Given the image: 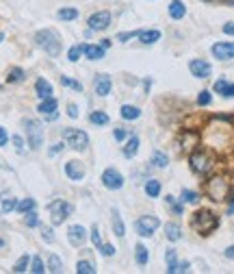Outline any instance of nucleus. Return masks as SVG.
Returning a JSON list of instances; mask_svg holds the SVG:
<instances>
[{"label":"nucleus","instance_id":"obj_1","mask_svg":"<svg viewBox=\"0 0 234 274\" xmlns=\"http://www.w3.org/2000/svg\"><path fill=\"white\" fill-rule=\"evenodd\" d=\"M191 226H193V231H197L200 235H208L219 226V218L208 209H200L191 218Z\"/></svg>","mask_w":234,"mask_h":274},{"label":"nucleus","instance_id":"obj_2","mask_svg":"<svg viewBox=\"0 0 234 274\" xmlns=\"http://www.w3.org/2000/svg\"><path fill=\"white\" fill-rule=\"evenodd\" d=\"M35 41H37L39 48L44 50L46 55H50V57H57L59 52H61V39H59L57 31H52V28L37 31V35H35Z\"/></svg>","mask_w":234,"mask_h":274},{"label":"nucleus","instance_id":"obj_3","mask_svg":"<svg viewBox=\"0 0 234 274\" xmlns=\"http://www.w3.org/2000/svg\"><path fill=\"white\" fill-rule=\"evenodd\" d=\"M189 163L195 174L206 176L208 172L215 168V157H213V152H208V150H195V152H191Z\"/></svg>","mask_w":234,"mask_h":274},{"label":"nucleus","instance_id":"obj_4","mask_svg":"<svg viewBox=\"0 0 234 274\" xmlns=\"http://www.w3.org/2000/svg\"><path fill=\"white\" fill-rule=\"evenodd\" d=\"M206 194L208 198L215 200V202H221L230 196V183H228L226 176H213L208 178L206 183Z\"/></svg>","mask_w":234,"mask_h":274},{"label":"nucleus","instance_id":"obj_5","mask_svg":"<svg viewBox=\"0 0 234 274\" xmlns=\"http://www.w3.org/2000/svg\"><path fill=\"white\" fill-rule=\"evenodd\" d=\"M24 129H26V139H28V146L33 148V150H39L41 144H44V129H41V124L37 120H24Z\"/></svg>","mask_w":234,"mask_h":274},{"label":"nucleus","instance_id":"obj_6","mask_svg":"<svg viewBox=\"0 0 234 274\" xmlns=\"http://www.w3.org/2000/svg\"><path fill=\"white\" fill-rule=\"evenodd\" d=\"M48 211H50V218H52V224H63L65 222V218L70 216L72 211H74V207L70 205V202H65L63 198H57V200H52L50 205H48Z\"/></svg>","mask_w":234,"mask_h":274},{"label":"nucleus","instance_id":"obj_7","mask_svg":"<svg viewBox=\"0 0 234 274\" xmlns=\"http://www.w3.org/2000/svg\"><path fill=\"white\" fill-rule=\"evenodd\" d=\"M61 135H63L65 144L72 146L74 150H85L89 146V137H87V133H82L80 129H63Z\"/></svg>","mask_w":234,"mask_h":274},{"label":"nucleus","instance_id":"obj_8","mask_svg":"<svg viewBox=\"0 0 234 274\" xmlns=\"http://www.w3.org/2000/svg\"><path fill=\"white\" fill-rule=\"evenodd\" d=\"M158 226H160V220L156 216H141L135 222V229H137V233H139L141 237H152L154 231L158 229Z\"/></svg>","mask_w":234,"mask_h":274},{"label":"nucleus","instance_id":"obj_9","mask_svg":"<svg viewBox=\"0 0 234 274\" xmlns=\"http://www.w3.org/2000/svg\"><path fill=\"white\" fill-rule=\"evenodd\" d=\"M102 185L106 189H113V192H117V189L124 187V176L122 172H117L115 168H106L102 172Z\"/></svg>","mask_w":234,"mask_h":274},{"label":"nucleus","instance_id":"obj_10","mask_svg":"<svg viewBox=\"0 0 234 274\" xmlns=\"http://www.w3.org/2000/svg\"><path fill=\"white\" fill-rule=\"evenodd\" d=\"M87 24L91 31H106V28L111 26V13L109 11H98V13H93L89 17Z\"/></svg>","mask_w":234,"mask_h":274},{"label":"nucleus","instance_id":"obj_11","mask_svg":"<svg viewBox=\"0 0 234 274\" xmlns=\"http://www.w3.org/2000/svg\"><path fill=\"white\" fill-rule=\"evenodd\" d=\"M189 70H191V74H193L195 79H208L211 72H213V65L208 61H204V59H191Z\"/></svg>","mask_w":234,"mask_h":274},{"label":"nucleus","instance_id":"obj_12","mask_svg":"<svg viewBox=\"0 0 234 274\" xmlns=\"http://www.w3.org/2000/svg\"><path fill=\"white\" fill-rule=\"evenodd\" d=\"M213 57L219 59V61L234 59V44L232 41H217V44L213 46Z\"/></svg>","mask_w":234,"mask_h":274},{"label":"nucleus","instance_id":"obj_13","mask_svg":"<svg viewBox=\"0 0 234 274\" xmlns=\"http://www.w3.org/2000/svg\"><path fill=\"white\" fill-rule=\"evenodd\" d=\"M57 107H59V103H57L55 98H46V100H41V105L37 107V111L46 118L48 122H52V120H57V118H59Z\"/></svg>","mask_w":234,"mask_h":274},{"label":"nucleus","instance_id":"obj_14","mask_svg":"<svg viewBox=\"0 0 234 274\" xmlns=\"http://www.w3.org/2000/svg\"><path fill=\"white\" fill-rule=\"evenodd\" d=\"M68 240H70L72 246H82V244L87 242V231L82 229L80 224L70 226V231H68Z\"/></svg>","mask_w":234,"mask_h":274},{"label":"nucleus","instance_id":"obj_15","mask_svg":"<svg viewBox=\"0 0 234 274\" xmlns=\"http://www.w3.org/2000/svg\"><path fill=\"white\" fill-rule=\"evenodd\" d=\"M65 174H68L70 181H82L85 178V168H82V163L80 161H68L65 163Z\"/></svg>","mask_w":234,"mask_h":274},{"label":"nucleus","instance_id":"obj_16","mask_svg":"<svg viewBox=\"0 0 234 274\" xmlns=\"http://www.w3.org/2000/svg\"><path fill=\"white\" fill-rule=\"evenodd\" d=\"M93 87H95V94H98V96H109V94H111V87H113L111 76H109V74H98V79H95Z\"/></svg>","mask_w":234,"mask_h":274},{"label":"nucleus","instance_id":"obj_17","mask_svg":"<svg viewBox=\"0 0 234 274\" xmlns=\"http://www.w3.org/2000/svg\"><path fill=\"white\" fill-rule=\"evenodd\" d=\"M215 92L221 94L224 98H234V83H230L228 79H219L215 83Z\"/></svg>","mask_w":234,"mask_h":274},{"label":"nucleus","instance_id":"obj_18","mask_svg":"<svg viewBox=\"0 0 234 274\" xmlns=\"http://www.w3.org/2000/svg\"><path fill=\"white\" fill-rule=\"evenodd\" d=\"M82 52L89 61H98V59L104 57V46H91V44H85L82 46Z\"/></svg>","mask_w":234,"mask_h":274},{"label":"nucleus","instance_id":"obj_19","mask_svg":"<svg viewBox=\"0 0 234 274\" xmlns=\"http://www.w3.org/2000/svg\"><path fill=\"white\" fill-rule=\"evenodd\" d=\"M167 11H169V17H173V20H182V17L187 15V7H184L180 0H171Z\"/></svg>","mask_w":234,"mask_h":274},{"label":"nucleus","instance_id":"obj_20","mask_svg":"<svg viewBox=\"0 0 234 274\" xmlns=\"http://www.w3.org/2000/svg\"><path fill=\"white\" fill-rule=\"evenodd\" d=\"M35 92H37V96L41 100L52 98V85L46 79H37V83H35Z\"/></svg>","mask_w":234,"mask_h":274},{"label":"nucleus","instance_id":"obj_21","mask_svg":"<svg viewBox=\"0 0 234 274\" xmlns=\"http://www.w3.org/2000/svg\"><path fill=\"white\" fill-rule=\"evenodd\" d=\"M160 39V31H156V28H150V31H139V41L146 46H152L156 41Z\"/></svg>","mask_w":234,"mask_h":274},{"label":"nucleus","instance_id":"obj_22","mask_svg":"<svg viewBox=\"0 0 234 274\" xmlns=\"http://www.w3.org/2000/svg\"><path fill=\"white\" fill-rule=\"evenodd\" d=\"M137 152H139V137H137V135H130L128 141H126V146H124V157L133 159Z\"/></svg>","mask_w":234,"mask_h":274},{"label":"nucleus","instance_id":"obj_23","mask_svg":"<svg viewBox=\"0 0 234 274\" xmlns=\"http://www.w3.org/2000/svg\"><path fill=\"white\" fill-rule=\"evenodd\" d=\"M119 113H122V118H124V120H128V122L139 120V118H141V109H139V107H135V105H124Z\"/></svg>","mask_w":234,"mask_h":274},{"label":"nucleus","instance_id":"obj_24","mask_svg":"<svg viewBox=\"0 0 234 274\" xmlns=\"http://www.w3.org/2000/svg\"><path fill=\"white\" fill-rule=\"evenodd\" d=\"M165 235L169 242H178V240H182V229L176 222H169V224H165Z\"/></svg>","mask_w":234,"mask_h":274},{"label":"nucleus","instance_id":"obj_25","mask_svg":"<svg viewBox=\"0 0 234 274\" xmlns=\"http://www.w3.org/2000/svg\"><path fill=\"white\" fill-rule=\"evenodd\" d=\"M146 194H148V198H158V194H160V181H156V178H148L146 181Z\"/></svg>","mask_w":234,"mask_h":274},{"label":"nucleus","instance_id":"obj_26","mask_svg":"<svg viewBox=\"0 0 234 274\" xmlns=\"http://www.w3.org/2000/svg\"><path fill=\"white\" fill-rule=\"evenodd\" d=\"M0 202H2V213H9V211L17 209V200L11 194H7V192L0 194Z\"/></svg>","mask_w":234,"mask_h":274},{"label":"nucleus","instance_id":"obj_27","mask_svg":"<svg viewBox=\"0 0 234 274\" xmlns=\"http://www.w3.org/2000/svg\"><path fill=\"white\" fill-rule=\"evenodd\" d=\"M113 231H115L117 237H124L126 235V229H124V222H122V216H119L117 209H113Z\"/></svg>","mask_w":234,"mask_h":274},{"label":"nucleus","instance_id":"obj_28","mask_svg":"<svg viewBox=\"0 0 234 274\" xmlns=\"http://www.w3.org/2000/svg\"><path fill=\"white\" fill-rule=\"evenodd\" d=\"M165 261H167V272L173 274V270H176V266H178V255H176V250H173V248H167Z\"/></svg>","mask_w":234,"mask_h":274},{"label":"nucleus","instance_id":"obj_29","mask_svg":"<svg viewBox=\"0 0 234 274\" xmlns=\"http://www.w3.org/2000/svg\"><path fill=\"white\" fill-rule=\"evenodd\" d=\"M167 163H169V157H167L165 152H160V150L152 152V165L154 168H167Z\"/></svg>","mask_w":234,"mask_h":274},{"label":"nucleus","instance_id":"obj_30","mask_svg":"<svg viewBox=\"0 0 234 274\" xmlns=\"http://www.w3.org/2000/svg\"><path fill=\"white\" fill-rule=\"evenodd\" d=\"M180 200L187 202V205H197V202H200V194H197V192H191V189H182V194H180Z\"/></svg>","mask_w":234,"mask_h":274},{"label":"nucleus","instance_id":"obj_31","mask_svg":"<svg viewBox=\"0 0 234 274\" xmlns=\"http://www.w3.org/2000/svg\"><path fill=\"white\" fill-rule=\"evenodd\" d=\"M89 122L95 124V127H102V124H109V116H106L104 111H93L91 116H89Z\"/></svg>","mask_w":234,"mask_h":274},{"label":"nucleus","instance_id":"obj_32","mask_svg":"<svg viewBox=\"0 0 234 274\" xmlns=\"http://www.w3.org/2000/svg\"><path fill=\"white\" fill-rule=\"evenodd\" d=\"M57 17H59V20L70 22V20H76V17H78V11L72 9V7H65V9H59L57 11Z\"/></svg>","mask_w":234,"mask_h":274},{"label":"nucleus","instance_id":"obj_33","mask_svg":"<svg viewBox=\"0 0 234 274\" xmlns=\"http://www.w3.org/2000/svg\"><path fill=\"white\" fill-rule=\"evenodd\" d=\"M195 144H197V133H191L189 131V133L182 135V148L184 150H193Z\"/></svg>","mask_w":234,"mask_h":274},{"label":"nucleus","instance_id":"obj_34","mask_svg":"<svg viewBox=\"0 0 234 274\" xmlns=\"http://www.w3.org/2000/svg\"><path fill=\"white\" fill-rule=\"evenodd\" d=\"M135 257H137V264H139V266H146L148 264V248L143 246V244H137Z\"/></svg>","mask_w":234,"mask_h":274},{"label":"nucleus","instance_id":"obj_35","mask_svg":"<svg viewBox=\"0 0 234 274\" xmlns=\"http://www.w3.org/2000/svg\"><path fill=\"white\" fill-rule=\"evenodd\" d=\"M76 272L78 274H95V266L91 264V261H78Z\"/></svg>","mask_w":234,"mask_h":274},{"label":"nucleus","instance_id":"obj_36","mask_svg":"<svg viewBox=\"0 0 234 274\" xmlns=\"http://www.w3.org/2000/svg\"><path fill=\"white\" fill-rule=\"evenodd\" d=\"M48 270L50 272H61L63 270V264H61V259H59L57 255H50V257H48Z\"/></svg>","mask_w":234,"mask_h":274},{"label":"nucleus","instance_id":"obj_37","mask_svg":"<svg viewBox=\"0 0 234 274\" xmlns=\"http://www.w3.org/2000/svg\"><path fill=\"white\" fill-rule=\"evenodd\" d=\"M28 264H31V257H28V255H24V257H20V259H17V264L13 266V272H17V274L26 272Z\"/></svg>","mask_w":234,"mask_h":274},{"label":"nucleus","instance_id":"obj_38","mask_svg":"<svg viewBox=\"0 0 234 274\" xmlns=\"http://www.w3.org/2000/svg\"><path fill=\"white\" fill-rule=\"evenodd\" d=\"M31 272H35V274H44L46 272L44 261H41V257H37V255H35L33 261H31Z\"/></svg>","mask_w":234,"mask_h":274},{"label":"nucleus","instance_id":"obj_39","mask_svg":"<svg viewBox=\"0 0 234 274\" xmlns=\"http://www.w3.org/2000/svg\"><path fill=\"white\" fill-rule=\"evenodd\" d=\"M24 224H26V226H31V229H33V226H37V224H39V218H37V213H35V209H31V211H26V213H24Z\"/></svg>","mask_w":234,"mask_h":274},{"label":"nucleus","instance_id":"obj_40","mask_svg":"<svg viewBox=\"0 0 234 274\" xmlns=\"http://www.w3.org/2000/svg\"><path fill=\"white\" fill-rule=\"evenodd\" d=\"M7 81H9V83H22V81H24V70H22V68H13V70L9 72Z\"/></svg>","mask_w":234,"mask_h":274},{"label":"nucleus","instance_id":"obj_41","mask_svg":"<svg viewBox=\"0 0 234 274\" xmlns=\"http://www.w3.org/2000/svg\"><path fill=\"white\" fill-rule=\"evenodd\" d=\"M167 207H171V211L176 213V216H182V205H180V202L173 198V196H167Z\"/></svg>","mask_w":234,"mask_h":274},{"label":"nucleus","instance_id":"obj_42","mask_svg":"<svg viewBox=\"0 0 234 274\" xmlns=\"http://www.w3.org/2000/svg\"><path fill=\"white\" fill-rule=\"evenodd\" d=\"M211 103H213L211 92H208V89H204V92H200V96H197V105H200V107H208Z\"/></svg>","mask_w":234,"mask_h":274},{"label":"nucleus","instance_id":"obj_43","mask_svg":"<svg viewBox=\"0 0 234 274\" xmlns=\"http://www.w3.org/2000/svg\"><path fill=\"white\" fill-rule=\"evenodd\" d=\"M31 209H35V200L33 198H24L22 202H17V211L26 213V211H31Z\"/></svg>","mask_w":234,"mask_h":274},{"label":"nucleus","instance_id":"obj_44","mask_svg":"<svg viewBox=\"0 0 234 274\" xmlns=\"http://www.w3.org/2000/svg\"><path fill=\"white\" fill-rule=\"evenodd\" d=\"M80 55H82V46H72L70 52H68V59L72 63H76L78 59H80Z\"/></svg>","mask_w":234,"mask_h":274},{"label":"nucleus","instance_id":"obj_45","mask_svg":"<svg viewBox=\"0 0 234 274\" xmlns=\"http://www.w3.org/2000/svg\"><path fill=\"white\" fill-rule=\"evenodd\" d=\"M61 83H63L65 87H72V89H76V92H82V85H80V83L72 81L70 76H61Z\"/></svg>","mask_w":234,"mask_h":274},{"label":"nucleus","instance_id":"obj_46","mask_svg":"<svg viewBox=\"0 0 234 274\" xmlns=\"http://www.w3.org/2000/svg\"><path fill=\"white\" fill-rule=\"evenodd\" d=\"M41 237H44V242L52 244V242H55V231L48 229V226H44V229H41Z\"/></svg>","mask_w":234,"mask_h":274},{"label":"nucleus","instance_id":"obj_47","mask_svg":"<svg viewBox=\"0 0 234 274\" xmlns=\"http://www.w3.org/2000/svg\"><path fill=\"white\" fill-rule=\"evenodd\" d=\"M91 242H93V246L100 250V246H102V237H100L98 226H93V229H91Z\"/></svg>","mask_w":234,"mask_h":274},{"label":"nucleus","instance_id":"obj_48","mask_svg":"<svg viewBox=\"0 0 234 274\" xmlns=\"http://www.w3.org/2000/svg\"><path fill=\"white\" fill-rule=\"evenodd\" d=\"M100 253L104 255V257H113V255H115V248H113L111 244H102V246H100Z\"/></svg>","mask_w":234,"mask_h":274},{"label":"nucleus","instance_id":"obj_49","mask_svg":"<svg viewBox=\"0 0 234 274\" xmlns=\"http://www.w3.org/2000/svg\"><path fill=\"white\" fill-rule=\"evenodd\" d=\"M13 146H15L17 152H24V139L20 135H13Z\"/></svg>","mask_w":234,"mask_h":274},{"label":"nucleus","instance_id":"obj_50","mask_svg":"<svg viewBox=\"0 0 234 274\" xmlns=\"http://www.w3.org/2000/svg\"><path fill=\"white\" fill-rule=\"evenodd\" d=\"M113 137H115L117 141H124L126 137H128V133H126L124 129H115V131H113Z\"/></svg>","mask_w":234,"mask_h":274},{"label":"nucleus","instance_id":"obj_51","mask_svg":"<svg viewBox=\"0 0 234 274\" xmlns=\"http://www.w3.org/2000/svg\"><path fill=\"white\" fill-rule=\"evenodd\" d=\"M133 37H139V31H133V33H122V35H117V39H119V41L133 39Z\"/></svg>","mask_w":234,"mask_h":274},{"label":"nucleus","instance_id":"obj_52","mask_svg":"<svg viewBox=\"0 0 234 274\" xmlns=\"http://www.w3.org/2000/svg\"><path fill=\"white\" fill-rule=\"evenodd\" d=\"M68 116L72 118V120H76L78 118V107L76 105H68Z\"/></svg>","mask_w":234,"mask_h":274},{"label":"nucleus","instance_id":"obj_53","mask_svg":"<svg viewBox=\"0 0 234 274\" xmlns=\"http://www.w3.org/2000/svg\"><path fill=\"white\" fill-rule=\"evenodd\" d=\"M189 268H191L189 261H182V264L176 266V270H173V272H189Z\"/></svg>","mask_w":234,"mask_h":274},{"label":"nucleus","instance_id":"obj_54","mask_svg":"<svg viewBox=\"0 0 234 274\" xmlns=\"http://www.w3.org/2000/svg\"><path fill=\"white\" fill-rule=\"evenodd\" d=\"M7 141H9V135H7V131H4L2 127H0V146H7Z\"/></svg>","mask_w":234,"mask_h":274},{"label":"nucleus","instance_id":"obj_55","mask_svg":"<svg viewBox=\"0 0 234 274\" xmlns=\"http://www.w3.org/2000/svg\"><path fill=\"white\" fill-rule=\"evenodd\" d=\"M224 33L226 35H234V22H228V24L224 26Z\"/></svg>","mask_w":234,"mask_h":274},{"label":"nucleus","instance_id":"obj_56","mask_svg":"<svg viewBox=\"0 0 234 274\" xmlns=\"http://www.w3.org/2000/svg\"><path fill=\"white\" fill-rule=\"evenodd\" d=\"M63 148H65L63 144H55V146H52V148H50V154H52V157H55V154H57V152H61V150H63Z\"/></svg>","mask_w":234,"mask_h":274},{"label":"nucleus","instance_id":"obj_57","mask_svg":"<svg viewBox=\"0 0 234 274\" xmlns=\"http://www.w3.org/2000/svg\"><path fill=\"white\" fill-rule=\"evenodd\" d=\"M228 216H234V194L230 196V207H228Z\"/></svg>","mask_w":234,"mask_h":274},{"label":"nucleus","instance_id":"obj_58","mask_svg":"<svg viewBox=\"0 0 234 274\" xmlns=\"http://www.w3.org/2000/svg\"><path fill=\"white\" fill-rule=\"evenodd\" d=\"M224 255H226V257H228V259H234V246H228Z\"/></svg>","mask_w":234,"mask_h":274},{"label":"nucleus","instance_id":"obj_59","mask_svg":"<svg viewBox=\"0 0 234 274\" xmlns=\"http://www.w3.org/2000/svg\"><path fill=\"white\" fill-rule=\"evenodd\" d=\"M226 4H230V7H234V0H224Z\"/></svg>","mask_w":234,"mask_h":274},{"label":"nucleus","instance_id":"obj_60","mask_svg":"<svg viewBox=\"0 0 234 274\" xmlns=\"http://www.w3.org/2000/svg\"><path fill=\"white\" fill-rule=\"evenodd\" d=\"M2 39H4V33H0V44H2Z\"/></svg>","mask_w":234,"mask_h":274},{"label":"nucleus","instance_id":"obj_61","mask_svg":"<svg viewBox=\"0 0 234 274\" xmlns=\"http://www.w3.org/2000/svg\"><path fill=\"white\" fill-rule=\"evenodd\" d=\"M4 246V240H0V248H2Z\"/></svg>","mask_w":234,"mask_h":274},{"label":"nucleus","instance_id":"obj_62","mask_svg":"<svg viewBox=\"0 0 234 274\" xmlns=\"http://www.w3.org/2000/svg\"><path fill=\"white\" fill-rule=\"evenodd\" d=\"M206 2H211V0H206Z\"/></svg>","mask_w":234,"mask_h":274}]
</instances>
